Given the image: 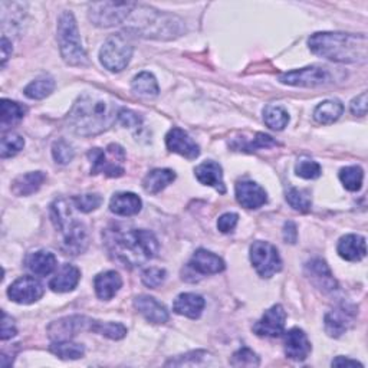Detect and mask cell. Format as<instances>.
Listing matches in <instances>:
<instances>
[{
  "instance_id": "cell-31",
  "label": "cell",
  "mask_w": 368,
  "mask_h": 368,
  "mask_svg": "<svg viewBox=\"0 0 368 368\" xmlns=\"http://www.w3.org/2000/svg\"><path fill=\"white\" fill-rule=\"evenodd\" d=\"M344 113V106L337 101V100H328L321 103L315 111H314V118L317 123L328 126L335 123Z\"/></svg>"
},
{
  "instance_id": "cell-33",
  "label": "cell",
  "mask_w": 368,
  "mask_h": 368,
  "mask_svg": "<svg viewBox=\"0 0 368 368\" xmlns=\"http://www.w3.org/2000/svg\"><path fill=\"white\" fill-rule=\"evenodd\" d=\"M263 121L269 128L281 131L288 126L290 116L287 110L280 106H266L263 110Z\"/></svg>"
},
{
  "instance_id": "cell-13",
  "label": "cell",
  "mask_w": 368,
  "mask_h": 368,
  "mask_svg": "<svg viewBox=\"0 0 368 368\" xmlns=\"http://www.w3.org/2000/svg\"><path fill=\"white\" fill-rule=\"evenodd\" d=\"M8 295L16 304L29 305L44 297V285L32 276H22L9 287Z\"/></svg>"
},
{
  "instance_id": "cell-44",
  "label": "cell",
  "mask_w": 368,
  "mask_h": 368,
  "mask_svg": "<svg viewBox=\"0 0 368 368\" xmlns=\"http://www.w3.org/2000/svg\"><path fill=\"white\" fill-rule=\"evenodd\" d=\"M165 278H167V272L161 267H148L141 275L143 284L151 290L161 287L164 284Z\"/></svg>"
},
{
  "instance_id": "cell-22",
  "label": "cell",
  "mask_w": 368,
  "mask_h": 368,
  "mask_svg": "<svg viewBox=\"0 0 368 368\" xmlns=\"http://www.w3.org/2000/svg\"><path fill=\"white\" fill-rule=\"evenodd\" d=\"M123 287V280L118 272L116 270H107L96 276L94 280V288L96 294L103 301L113 300L118 291Z\"/></svg>"
},
{
  "instance_id": "cell-29",
  "label": "cell",
  "mask_w": 368,
  "mask_h": 368,
  "mask_svg": "<svg viewBox=\"0 0 368 368\" xmlns=\"http://www.w3.org/2000/svg\"><path fill=\"white\" fill-rule=\"evenodd\" d=\"M45 181V174L42 171H32L19 175L14 184H12V192L16 196H31L36 193Z\"/></svg>"
},
{
  "instance_id": "cell-38",
  "label": "cell",
  "mask_w": 368,
  "mask_h": 368,
  "mask_svg": "<svg viewBox=\"0 0 368 368\" xmlns=\"http://www.w3.org/2000/svg\"><path fill=\"white\" fill-rule=\"evenodd\" d=\"M287 202L291 205V208H294L295 210H298L301 213L310 212L311 205H312L311 193L308 190L297 189V188H292L288 190Z\"/></svg>"
},
{
  "instance_id": "cell-45",
  "label": "cell",
  "mask_w": 368,
  "mask_h": 368,
  "mask_svg": "<svg viewBox=\"0 0 368 368\" xmlns=\"http://www.w3.org/2000/svg\"><path fill=\"white\" fill-rule=\"evenodd\" d=\"M52 155L58 164H68L72 161L75 151L69 143L65 140H58L52 145Z\"/></svg>"
},
{
  "instance_id": "cell-27",
  "label": "cell",
  "mask_w": 368,
  "mask_h": 368,
  "mask_svg": "<svg viewBox=\"0 0 368 368\" xmlns=\"http://www.w3.org/2000/svg\"><path fill=\"white\" fill-rule=\"evenodd\" d=\"M175 180V173L170 168L151 170L143 180V189L150 195H157Z\"/></svg>"
},
{
  "instance_id": "cell-40",
  "label": "cell",
  "mask_w": 368,
  "mask_h": 368,
  "mask_svg": "<svg viewBox=\"0 0 368 368\" xmlns=\"http://www.w3.org/2000/svg\"><path fill=\"white\" fill-rule=\"evenodd\" d=\"M92 331L101 334L110 339H121L127 335V328L123 324L118 322H101V321H94V327Z\"/></svg>"
},
{
  "instance_id": "cell-1",
  "label": "cell",
  "mask_w": 368,
  "mask_h": 368,
  "mask_svg": "<svg viewBox=\"0 0 368 368\" xmlns=\"http://www.w3.org/2000/svg\"><path fill=\"white\" fill-rule=\"evenodd\" d=\"M110 255L124 266L137 267L158 253L155 235L145 229H113L106 235Z\"/></svg>"
},
{
  "instance_id": "cell-51",
  "label": "cell",
  "mask_w": 368,
  "mask_h": 368,
  "mask_svg": "<svg viewBox=\"0 0 368 368\" xmlns=\"http://www.w3.org/2000/svg\"><path fill=\"white\" fill-rule=\"evenodd\" d=\"M11 55H12V44L9 42V39L6 36H4L2 38V66H5V63Z\"/></svg>"
},
{
  "instance_id": "cell-18",
  "label": "cell",
  "mask_w": 368,
  "mask_h": 368,
  "mask_svg": "<svg viewBox=\"0 0 368 368\" xmlns=\"http://www.w3.org/2000/svg\"><path fill=\"white\" fill-rule=\"evenodd\" d=\"M284 344L287 357L294 361H305L312 349L311 341L308 339L307 334L300 328H292L285 332Z\"/></svg>"
},
{
  "instance_id": "cell-8",
  "label": "cell",
  "mask_w": 368,
  "mask_h": 368,
  "mask_svg": "<svg viewBox=\"0 0 368 368\" xmlns=\"http://www.w3.org/2000/svg\"><path fill=\"white\" fill-rule=\"evenodd\" d=\"M92 163L91 174H106L107 177H121L124 174L126 151L118 144H110L107 150L92 148L88 153Z\"/></svg>"
},
{
  "instance_id": "cell-12",
  "label": "cell",
  "mask_w": 368,
  "mask_h": 368,
  "mask_svg": "<svg viewBox=\"0 0 368 368\" xmlns=\"http://www.w3.org/2000/svg\"><path fill=\"white\" fill-rule=\"evenodd\" d=\"M285 322H287V312L282 308V305H273L253 325V332L257 337L276 338L281 334H284Z\"/></svg>"
},
{
  "instance_id": "cell-34",
  "label": "cell",
  "mask_w": 368,
  "mask_h": 368,
  "mask_svg": "<svg viewBox=\"0 0 368 368\" xmlns=\"http://www.w3.org/2000/svg\"><path fill=\"white\" fill-rule=\"evenodd\" d=\"M273 145H278V143H276L270 136L267 134H262V133H257L253 138H236L233 143H232V147L237 151H247V153H252V151H256L259 148H267V147H273Z\"/></svg>"
},
{
  "instance_id": "cell-15",
  "label": "cell",
  "mask_w": 368,
  "mask_h": 368,
  "mask_svg": "<svg viewBox=\"0 0 368 368\" xmlns=\"http://www.w3.org/2000/svg\"><path fill=\"white\" fill-rule=\"evenodd\" d=\"M165 145L171 153L180 154L188 160H195L200 154L199 145L193 141V138L181 128H171L165 136Z\"/></svg>"
},
{
  "instance_id": "cell-25",
  "label": "cell",
  "mask_w": 368,
  "mask_h": 368,
  "mask_svg": "<svg viewBox=\"0 0 368 368\" xmlns=\"http://www.w3.org/2000/svg\"><path fill=\"white\" fill-rule=\"evenodd\" d=\"M79 280H81L79 269L71 263H65L55 275V278L51 280L49 288L53 292H59V294L71 292L76 288Z\"/></svg>"
},
{
  "instance_id": "cell-2",
  "label": "cell",
  "mask_w": 368,
  "mask_h": 368,
  "mask_svg": "<svg viewBox=\"0 0 368 368\" xmlns=\"http://www.w3.org/2000/svg\"><path fill=\"white\" fill-rule=\"evenodd\" d=\"M116 106L101 97L83 94L68 114V126L82 137L97 136L107 131L118 118Z\"/></svg>"
},
{
  "instance_id": "cell-26",
  "label": "cell",
  "mask_w": 368,
  "mask_h": 368,
  "mask_svg": "<svg viewBox=\"0 0 368 368\" xmlns=\"http://www.w3.org/2000/svg\"><path fill=\"white\" fill-rule=\"evenodd\" d=\"M143 208V202L141 199L130 192H123V193H117L113 196L111 202H110V210L117 215V216H134L137 213H140Z\"/></svg>"
},
{
  "instance_id": "cell-10",
  "label": "cell",
  "mask_w": 368,
  "mask_h": 368,
  "mask_svg": "<svg viewBox=\"0 0 368 368\" xmlns=\"http://www.w3.org/2000/svg\"><path fill=\"white\" fill-rule=\"evenodd\" d=\"M250 262L257 275L266 280L282 269V259L278 249L267 242H253L250 246Z\"/></svg>"
},
{
  "instance_id": "cell-30",
  "label": "cell",
  "mask_w": 368,
  "mask_h": 368,
  "mask_svg": "<svg viewBox=\"0 0 368 368\" xmlns=\"http://www.w3.org/2000/svg\"><path fill=\"white\" fill-rule=\"evenodd\" d=\"M131 88L141 98H154L160 92L157 79L150 72H140L138 75H136L131 82Z\"/></svg>"
},
{
  "instance_id": "cell-47",
  "label": "cell",
  "mask_w": 368,
  "mask_h": 368,
  "mask_svg": "<svg viewBox=\"0 0 368 368\" xmlns=\"http://www.w3.org/2000/svg\"><path fill=\"white\" fill-rule=\"evenodd\" d=\"M239 216L236 213H225L218 220V229L222 233H230L237 225Z\"/></svg>"
},
{
  "instance_id": "cell-9",
  "label": "cell",
  "mask_w": 368,
  "mask_h": 368,
  "mask_svg": "<svg viewBox=\"0 0 368 368\" xmlns=\"http://www.w3.org/2000/svg\"><path fill=\"white\" fill-rule=\"evenodd\" d=\"M137 4L123 2H96L89 5V21L98 28H111L124 24Z\"/></svg>"
},
{
  "instance_id": "cell-16",
  "label": "cell",
  "mask_w": 368,
  "mask_h": 368,
  "mask_svg": "<svg viewBox=\"0 0 368 368\" xmlns=\"http://www.w3.org/2000/svg\"><path fill=\"white\" fill-rule=\"evenodd\" d=\"M357 311L354 307L341 305L325 315V331L329 337L338 338L354 324Z\"/></svg>"
},
{
  "instance_id": "cell-14",
  "label": "cell",
  "mask_w": 368,
  "mask_h": 368,
  "mask_svg": "<svg viewBox=\"0 0 368 368\" xmlns=\"http://www.w3.org/2000/svg\"><path fill=\"white\" fill-rule=\"evenodd\" d=\"M305 269L311 282L324 294H329L338 290L337 280L334 278V275L325 260L315 257L307 263Z\"/></svg>"
},
{
  "instance_id": "cell-7",
  "label": "cell",
  "mask_w": 368,
  "mask_h": 368,
  "mask_svg": "<svg viewBox=\"0 0 368 368\" xmlns=\"http://www.w3.org/2000/svg\"><path fill=\"white\" fill-rule=\"evenodd\" d=\"M133 52L134 48L130 39L124 34H116L104 42L100 51V61L106 69L121 72L128 66Z\"/></svg>"
},
{
  "instance_id": "cell-42",
  "label": "cell",
  "mask_w": 368,
  "mask_h": 368,
  "mask_svg": "<svg viewBox=\"0 0 368 368\" xmlns=\"http://www.w3.org/2000/svg\"><path fill=\"white\" fill-rule=\"evenodd\" d=\"M72 200L73 208H76L79 212L82 213H89L92 210H97L101 203L103 199L98 195H82V196H75Z\"/></svg>"
},
{
  "instance_id": "cell-46",
  "label": "cell",
  "mask_w": 368,
  "mask_h": 368,
  "mask_svg": "<svg viewBox=\"0 0 368 368\" xmlns=\"http://www.w3.org/2000/svg\"><path fill=\"white\" fill-rule=\"evenodd\" d=\"M118 120L127 128H138L143 123V118L137 113H134L131 110H126V108L120 110Z\"/></svg>"
},
{
  "instance_id": "cell-17",
  "label": "cell",
  "mask_w": 368,
  "mask_h": 368,
  "mask_svg": "<svg viewBox=\"0 0 368 368\" xmlns=\"http://www.w3.org/2000/svg\"><path fill=\"white\" fill-rule=\"evenodd\" d=\"M236 199L245 209H259L267 202V195L255 181H239L236 184Z\"/></svg>"
},
{
  "instance_id": "cell-41",
  "label": "cell",
  "mask_w": 368,
  "mask_h": 368,
  "mask_svg": "<svg viewBox=\"0 0 368 368\" xmlns=\"http://www.w3.org/2000/svg\"><path fill=\"white\" fill-rule=\"evenodd\" d=\"M295 173H297L298 177H302L305 180H315V178H318L321 175L322 168H321V165L317 161L304 158V160H300L297 163Z\"/></svg>"
},
{
  "instance_id": "cell-24",
  "label": "cell",
  "mask_w": 368,
  "mask_h": 368,
  "mask_svg": "<svg viewBox=\"0 0 368 368\" xmlns=\"http://www.w3.org/2000/svg\"><path fill=\"white\" fill-rule=\"evenodd\" d=\"M338 255L348 262H359L367 255L365 237L359 235H345L337 246Z\"/></svg>"
},
{
  "instance_id": "cell-50",
  "label": "cell",
  "mask_w": 368,
  "mask_h": 368,
  "mask_svg": "<svg viewBox=\"0 0 368 368\" xmlns=\"http://www.w3.org/2000/svg\"><path fill=\"white\" fill-rule=\"evenodd\" d=\"M284 239L287 243H297L298 240V230H297V225L294 222H287L285 228H284Z\"/></svg>"
},
{
  "instance_id": "cell-49",
  "label": "cell",
  "mask_w": 368,
  "mask_h": 368,
  "mask_svg": "<svg viewBox=\"0 0 368 368\" xmlns=\"http://www.w3.org/2000/svg\"><path fill=\"white\" fill-rule=\"evenodd\" d=\"M16 332H18V331H16V327H15V324H14V320H12L6 312H4V320H2V339L6 341V339L15 337Z\"/></svg>"
},
{
  "instance_id": "cell-43",
  "label": "cell",
  "mask_w": 368,
  "mask_h": 368,
  "mask_svg": "<svg viewBox=\"0 0 368 368\" xmlns=\"http://www.w3.org/2000/svg\"><path fill=\"white\" fill-rule=\"evenodd\" d=\"M259 364V357L247 347L237 349L230 359V365L233 367H257Z\"/></svg>"
},
{
  "instance_id": "cell-19",
  "label": "cell",
  "mask_w": 368,
  "mask_h": 368,
  "mask_svg": "<svg viewBox=\"0 0 368 368\" xmlns=\"http://www.w3.org/2000/svg\"><path fill=\"white\" fill-rule=\"evenodd\" d=\"M134 308L151 324H165L170 318L168 311L155 298L148 295H140L134 300Z\"/></svg>"
},
{
  "instance_id": "cell-4",
  "label": "cell",
  "mask_w": 368,
  "mask_h": 368,
  "mask_svg": "<svg viewBox=\"0 0 368 368\" xmlns=\"http://www.w3.org/2000/svg\"><path fill=\"white\" fill-rule=\"evenodd\" d=\"M128 18H131L128 31L136 32L140 36L153 39H174L184 32L181 19L148 6L136 5Z\"/></svg>"
},
{
  "instance_id": "cell-3",
  "label": "cell",
  "mask_w": 368,
  "mask_h": 368,
  "mask_svg": "<svg viewBox=\"0 0 368 368\" xmlns=\"http://www.w3.org/2000/svg\"><path fill=\"white\" fill-rule=\"evenodd\" d=\"M310 49L325 59L339 63H365L368 41L364 34L320 32L310 38Z\"/></svg>"
},
{
  "instance_id": "cell-37",
  "label": "cell",
  "mask_w": 368,
  "mask_h": 368,
  "mask_svg": "<svg viewBox=\"0 0 368 368\" xmlns=\"http://www.w3.org/2000/svg\"><path fill=\"white\" fill-rule=\"evenodd\" d=\"M339 180L348 192H358L362 188L364 171L359 165H349L339 171Z\"/></svg>"
},
{
  "instance_id": "cell-32",
  "label": "cell",
  "mask_w": 368,
  "mask_h": 368,
  "mask_svg": "<svg viewBox=\"0 0 368 368\" xmlns=\"http://www.w3.org/2000/svg\"><path fill=\"white\" fill-rule=\"evenodd\" d=\"M53 89H55V79L48 75H44L32 81L25 88V96L31 100H44L52 94Z\"/></svg>"
},
{
  "instance_id": "cell-6",
  "label": "cell",
  "mask_w": 368,
  "mask_h": 368,
  "mask_svg": "<svg viewBox=\"0 0 368 368\" xmlns=\"http://www.w3.org/2000/svg\"><path fill=\"white\" fill-rule=\"evenodd\" d=\"M58 44L63 61L71 66H86L89 63L82 46L76 21L71 12H63L58 21Z\"/></svg>"
},
{
  "instance_id": "cell-36",
  "label": "cell",
  "mask_w": 368,
  "mask_h": 368,
  "mask_svg": "<svg viewBox=\"0 0 368 368\" xmlns=\"http://www.w3.org/2000/svg\"><path fill=\"white\" fill-rule=\"evenodd\" d=\"M0 107H2V127L4 128L19 123L26 114V108L22 104L11 101V100H2Z\"/></svg>"
},
{
  "instance_id": "cell-28",
  "label": "cell",
  "mask_w": 368,
  "mask_h": 368,
  "mask_svg": "<svg viewBox=\"0 0 368 368\" xmlns=\"http://www.w3.org/2000/svg\"><path fill=\"white\" fill-rule=\"evenodd\" d=\"M56 256L48 250H38L31 253L26 259V265L29 270L38 276H48L56 267Z\"/></svg>"
},
{
  "instance_id": "cell-52",
  "label": "cell",
  "mask_w": 368,
  "mask_h": 368,
  "mask_svg": "<svg viewBox=\"0 0 368 368\" xmlns=\"http://www.w3.org/2000/svg\"><path fill=\"white\" fill-rule=\"evenodd\" d=\"M362 367L361 362L355 361V359H348V358H344V357H337L334 361H332V367Z\"/></svg>"
},
{
  "instance_id": "cell-21",
  "label": "cell",
  "mask_w": 368,
  "mask_h": 368,
  "mask_svg": "<svg viewBox=\"0 0 368 368\" xmlns=\"http://www.w3.org/2000/svg\"><path fill=\"white\" fill-rule=\"evenodd\" d=\"M195 174H196V178L202 184H205V186H210L216 189L220 195L226 193L225 181H223V168L219 163L212 160L205 161L196 167Z\"/></svg>"
},
{
  "instance_id": "cell-20",
  "label": "cell",
  "mask_w": 368,
  "mask_h": 368,
  "mask_svg": "<svg viewBox=\"0 0 368 368\" xmlns=\"http://www.w3.org/2000/svg\"><path fill=\"white\" fill-rule=\"evenodd\" d=\"M189 267L200 275H215V273L223 272L226 265L223 259L215 255L213 252L206 249H199L192 256L189 262Z\"/></svg>"
},
{
  "instance_id": "cell-5",
  "label": "cell",
  "mask_w": 368,
  "mask_h": 368,
  "mask_svg": "<svg viewBox=\"0 0 368 368\" xmlns=\"http://www.w3.org/2000/svg\"><path fill=\"white\" fill-rule=\"evenodd\" d=\"M72 202L56 200L51 206V220L56 230L62 235V247L68 255L76 256L88 246V232L83 223L78 222L72 215Z\"/></svg>"
},
{
  "instance_id": "cell-48",
  "label": "cell",
  "mask_w": 368,
  "mask_h": 368,
  "mask_svg": "<svg viewBox=\"0 0 368 368\" xmlns=\"http://www.w3.org/2000/svg\"><path fill=\"white\" fill-rule=\"evenodd\" d=\"M351 114L355 117H364L367 114V94L362 92L357 98H354L349 104Z\"/></svg>"
},
{
  "instance_id": "cell-35",
  "label": "cell",
  "mask_w": 368,
  "mask_h": 368,
  "mask_svg": "<svg viewBox=\"0 0 368 368\" xmlns=\"http://www.w3.org/2000/svg\"><path fill=\"white\" fill-rule=\"evenodd\" d=\"M49 349L61 359H78V358H82L85 354V348L82 344H75V342H71L69 339L55 341L49 347Z\"/></svg>"
},
{
  "instance_id": "cell-39",
  "label": "cell",
  "mask_w": 368,
  "mask_h": 368,
  "mask_svg": "<svg viewBox=\"0 0 368 368\" xmlns=\"http://www.w3.org/2000/svg\"><path fill=\"white\" fill-rule=\"evenodd\" d=\"M24 147H25V140L19 134H15V133L4 134L2 148H0V155H2V158L14 157L21 150H24Z\"/></svg>"
},
{
  "instance_id": "cell-11",
  "label": "cell",
  "mask_w": 368,
  "mask_h": 368,
  "mask_svg": "<svg viewBox=\"0 0 368 368\" xmlns=\"http://www.w3.org/2000/svg\"><path fill=\"white\" fill-rule=\"evenodd\" d=\"M331 73L324 66H307L302 69L291 71L287 73H282L280 76V81L285 85L292 86H304V88H314L327 85L331 82Z\"/></svg>"
},
{
  "instance_id": "cell-23",
  "label": "cell",
  "mask_w": 368,
  "mask_h": 368,
  "mask_svg": "<svg viewBox=\"0 0 368 368\" xmlns=\"http://www.w3.org/2000/svg\"><path fill=\"white\" fill-rule=\"evenodd\" d=\"M205 307H206V301L203 300V297L188 292V294H180L175 298L173 304V311L178 315L188 317L190 320H198L200 318Z\"/></svg>"
}]
</instances>
